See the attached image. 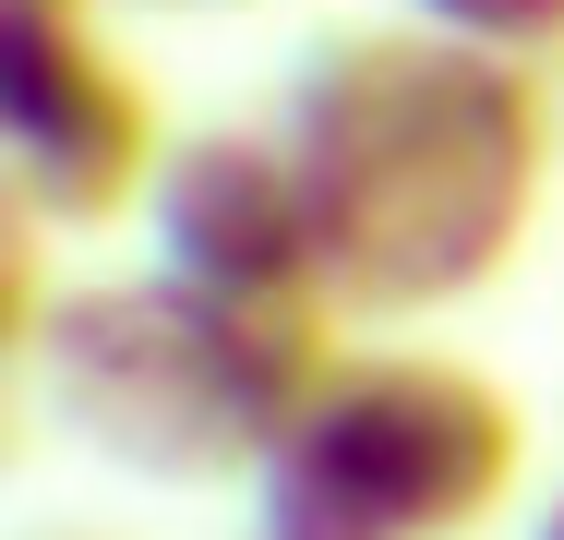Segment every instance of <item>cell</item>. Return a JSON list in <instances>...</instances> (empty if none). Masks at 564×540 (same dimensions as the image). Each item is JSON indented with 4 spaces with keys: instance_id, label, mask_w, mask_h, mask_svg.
Returning a JSON list of instances; mask_svg holds the SVG:
<instances>
[{
    "instance_id": "cell-1",
    "label": "cell",
    "mask_w": 564,
    "mask_h": 540,
    "mask_svg": "<svg viewBox=\"0 0 564 540\" xmlns=\"http://www.w3.org/2000/svg\"><path fill=\"white\" fill-rule=\"evenodd\" d=\"M276 144L325 216V289L348 324H409L480 301L553 181L541 61H492L433 24H325L289 61Z\"/></svg>"
},
{
    "instance_id": "cell-2",
    "label": "cell",
    "mask_w": 564,
    "mask_h": 540,
    "mask_svg": "<svg viewBox=\"0 0 564 540\" xmlns=\"http://www.w3.org/2000/svg\"><path fill=\"white\" fill-rule=\"evenodd\" d=\"M337 324H348L337 301L240 313V301H193L156 264H132V277L61 289V313L24 348V385L85 456H109L132 480H169V493L240 480L252 493L289 421L348 360Z\"/></svg>"
},
{
    "instance_id": "cell-3",
    "label": "cell",
    "mask_w": 564,
    "mask_h": 540,
    "mask_svg": "<svg viewBox=\"0 0 564 540\" xmlns=\"http://www.w3.org/2000/svg\"><path fill=\"white\" fill-rule=\"evenodd\" d=\"M529 480V409L445 348H348L252 480V540H468Z\"/></svg>"
},
{
    "instance_id": "cell-4",
    "label": "cell",
    "mask_w": 564,
    "mask_h": 540,
    "mask_svg": "<svg viewBox=\"0 0 564 540\" xmlns=\"http://www.w3.org/2000/svg\"><path fill=\"white\" fill-rule=\"evenodd\" d=\"M156 85L132 73L97 24V0H0V156H12V216L36 228H109L144 216L169 169Z\"/></svg>"
},
{
    "instance_id": "cell-5",
    "label": "cell",
    "mask_w": 564,
    "mask_h": 540,
    "mask_svg": "<svg viewBox=\"0 0 564 540\" xmlns=\"http://www.w3.org/2000/svg\"><path fill=\"white\" fill-rule=\"evenodd\" d=\"M144 264L193 301L240 313H289V301H337L325 289V216L301 193V156L276 132L205 120L169 144L156 193H144Z\"/></svg>"
},
{
    "instance_id": "cell-6",
    "label": "cell",
    "mask_w": 564,
    "mask_h": 540,
    "mask_svg": "<svg viewBox=\"0 0 564 540\" xmlns=\"http://www.w3.org/2000/svg\"><path fill=\"white\" fill-rule=\"evenodd\" d=\"M433 36H468V48H492V61H541L564 48V0H409Z\"/></svg>"
},
{
    "instance_id": "cell-7",
    "label": "cell",
    "mask_w": 564,
    "mask_h": 540,
    "mask_svg": "<svg viewBox=\"0 0 564 540\" xmlns=\"http://www.w3.org/2000/svg\"><path fill=\"white\" fill-rule=\"evenodd\" d=\"M529 540H564V493H553V505H541V529H529Z\"/></svg>"
},
{
    "instance_id": "cell-8",
    "label": "cell",
    "mask_w": 564,
    "mask_h": 540,
    "mask_svg": "<svg viewBox=\"0 0 564 540\" xmlns=\"http://www.w3.org/2000/svg\"><path fill=\"white\" fill-rule=\"evenodd\" d=\"M12 540H109V529H12Z\"/></svg>"
}]
</instances>
